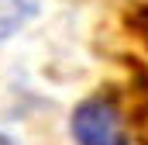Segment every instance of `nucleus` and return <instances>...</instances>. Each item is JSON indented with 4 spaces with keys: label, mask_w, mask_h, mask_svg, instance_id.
I'll return each mask as SVG.
<instances>
[{
    "label": "nucleus",
    "mask_w": 148,
    "mask_h": 145,
    "mask_svg": "<svg viewBox=\"0 0 148 145\" xmlns=\"http://www.w3.org/2000/svg\"><path fill=\"white\" fill-rule=\"evenodd\" d=\"M69 131L76 145H131V135L110 97H86L83 104H76Z\"/></svg>",
    "instance_id": "obj_1"
},
{
    "label": "nucleus",
    "mask_w": 148,
    "mask_h": 145,
    "mask_svg": "<svg viewBox=\"0 0 148 145\" xmlns=\"http://www.w3.org/2000/svg\"><path fill=\"white\" fill-rule=\"evenodd\" d=\"M0 145H14V142H10V138H7V135H0Z\"/></svg>",
    "instance_id": "obj_4"
},
{
    "label": "nucleus",
    "mask_w": 148,
    "mask_h": 145,
    "mask_svg": "<svg viewBox=\"0 0 148 145\" xmlns=\"http://www.w3.org/2000/svg\"><path fill=\"white\" fill-rule=\"evenodd\" d=\"M134 131H138L141 145H148V104L138 110V114H134Z\"/></svg>",
    "instance_id": "obj_3"
},
{
    "label": "nucleus",
    "mask_w": 148,
    "mask_h": 145,
    "mask_svg": "<svg viewBox=\"0 0 148 145\" xmlns=\"http://www.w3.org/2000/svg\"><path fill=\"white\" fill-rule=\"evenodd\" d=\"M31 3L28 0H0V41H7L10 35H17L24 28V21L31 17Z\"/></svg>",
    "instance_id": "obj_2"
}]
</instances>
